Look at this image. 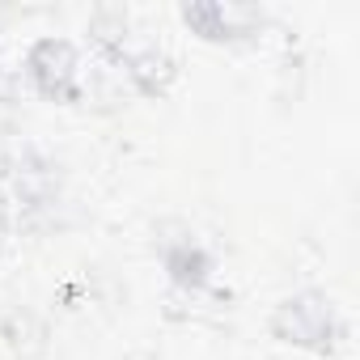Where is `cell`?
Wrapping results in <instances>:
<instances>
[{
  "instance_id": "obj_1",
  "label": "cell",
  "mask_w": 360,
  "mask_h": 360,
  "mask_svg": "<svg viewBox=\"0 0 360 360\" xmlns=\"http://www.w3.org/2000/svg\"><path fill=\"white\" fill-rule=\"evenodd\" d=\"M271 335L288 347H305V352H326L339 339V314L330 305L326 292H297L284 297L271 314Z\"/></svg>"
},
{
  "instance_id": "obj_2",
  "label": "cell",
  "mask_w": 360,
  "mask_h": 360,
  "mask_svg": "<svg viewBox=\"0 0 360 360\" xmlns=\"http://www.w3.org/2000/svg\"><path fill=\"white\" fill-rule=\"evenodd\" d=\"M26 77L47 102H77L81 94V51L72 39L47 34L26 51Z\"/></svg>"
},
{
  "instance_id": "obj_3",
  "label": "cell",
  "mask_w": 360,
  "mask_h": 360,
  "mask_svg": "<svg viewBox=\"0 0 360 360\" xmlns=\"http://www.w3.org/2000/svg\"><path fill=\"white\" fill-rule=\"evenodd\" d=\"M174 60L165 56V51H157V47H144V51H136V56H127V77H131V85L140 89V94H165L169 89V81H174Z\"/></svg>"
},
{
  "instance_id": "obj_4",
  "label": "cell",
  "mask_w": 360,
  "mask_h": 360,
  "mask_svg": "<svg viewBox=\"0 0 360 360\" xmlns=\"http://www.w3.org/2000/svg\"><path fill=\"white\" fill-rule=\"evenodd\" d=\"M165 271H169V280H174L178 288H191V292H200V288L208 284V271H212V263H208L204 246H195V242H183V246H174V250L165 255Z\"/></svg>"
},
{
  "instance_id": "obj_5",
  "label": "cell",
  "mask_w": 360,
  "mask_h": 360,
  "mask_svg": "<svg viewBox=\"0 0 360 360\" xmlns=\"http://www.w3.org/2000/svg\"><path fill=\"white\" fill-rule=\"evenodd\" d=\"M183 22H187L191 34H200V39H225V30H229L225 9L212 5V0H191V5H183Z\"/></svg>"
}]
</instances>
